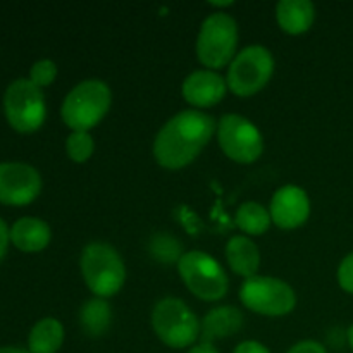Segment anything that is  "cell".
<instances>
[{"instance_id":"4dcf8cb0","label":"cell","mask_w":353,"mask_h":353,"mask_svg":"<svg viewBox=\"0 0 353 353\" xmlns=\"http://www.w3.org/2000/svg\"><path fill=\"white\" fill-rule=\"evenodd\" d=\"M348 343H350V347H352V350H353V324H352L350 330H348Z\"/></svg>"},{"instance_id":"7a4b0ae2","label":"cell","mask_w":353,"mask_h":353,"mask_svg":"<svg viewBox=\"0 0 353 353\" xmlns=\"http://www.w3.org/2000/svg\"><path fill=\"white\" fill-rule=\"evenodd\" d=\"M79 268L88 290L99 299L114 296L126 281L123 257L112 245L103 241H93L83 248Z\"/></svg>"},{"instance_id":"8fae6325","label":"cell","mask_w":353,"mask_h":353,"mask_svg":"<svg viewBox=\"0 0 353 353\" xmlns=\"http://www.w3.org/2000/svg\"><path fill=\"white\" fill-rule=\"evenodd\" d=\"M41 192V176L33 165L24 162L0 164V203L28 205Z\"/></svg>"},{"instance_id":"f546056e","label":"cell","mask_w":353,"mask_h":353,"mask_svg":"<svg viewBox=\"0 0 353 353\" xmlns=\"http://www.w3.org/2000/svg\"><path fill=\"white\" fill-rule=\"evenodd\" d=\"M210 6L217 7V9H223V7H231L233 2H210Z\"/></svg>"},{"instance_id":"2e32d148","label":"cell","mask_w":353,"mask_h":353,"mask_svg":"<svg viewBox=\"0 0 353 353\" xmlns=\"http://www.w3.org/2000/svg\"><path fill=\"white\" fill-rule=\"evenodd\" d=\"M279 28L288 34H302L312 28L316 7L310 0H281L276 7Z\"/></svg>"},{"instance_id":"6da1fadb","label":"cell","mask_w":353,"mask_h":353,"mask_svg":"<svg viewBox=\"0 0 353 353\" xmlns=\"http://www.w3.org/2000/svg\"><path fill=\"white\" fill-rule=\"evenodd\" d=\"M217 131L212 116L202 110H183L168 121L154 140V157L171 171L192 164Z\"/></svg>"},{"instance_id":"5bb4252c","label":"cell","mask_w":353,"mask_h":353,"mask_svg":"<svg viewBox=\"0 0 353 353\" xmlns=\"http://www.w3.org/2000/svg\"><path fill=\"white\" fill-rule=\"evenodd\" d=\"M243 314L233 305H221L207 312L200 324V340L202 343H212L240 333L243 327Z\"/></svg>"},{"instance_id":"30bf717a","label":"cell","mask_w":353,"mask_h":353,"mask_svg":"<svg viewBox=\"0 0 353 353\" xmlns=\"http://www.w3.org/2000/svg\"><path fill=\"white\" fill-rule=\"evenodd\" d=\"M216 133L221 150L238 164H252L264 150V140L259 128L238 114L221 117Z\"/></svg>"},{"instance_id":"d6986e66","label":"cell","mask_w":353,"mask_h":353,"mask_svg":"<svg viewBox=\"0 0 353 353\" xmlns=\"http://www.w3.org/2000/svg\"><path fill=\"white\" fill-rule=\"evenodd\" d=\"M110 323H112V309L105 299L95 296L79 310V324L88 336H103L109 331Z\"/></svg>"},{"instance_id":"4fadbf2b","label":"cell","mask_w":353,"mask_h":353,"mask_svg":"<svg viewBox=\"0 0 353 353\" xmlns=\"http://www.w3.org/2000/svg\"><path fill=\"white\" fill-rule=\"evenodd\" d=\"M183 97L190 105L196 109H207L214 107L224 99L228 92L226 79L216 71L210 69H200L186 76L183 81Z\"/></svg>"},{"instance_id":"484cf974","label":"cell","mask_w":353,"mask_h":353,"mask_svg":"<svg viewBox=\"0 0 353 353\" xmlns=\"http://www.w3.org/2000/svg\"><path fill=\"white\" fill-rule=\"evenodd\" d=\"M233 353H271L259 341H243L234 348Z\"/></svg>"},{"instance_id":"9a60e30c","label":"cell","mask_w":353,"mask_h":353,"mask_svg":"<svg viewBox=\"0 0 353 353\" xmlns=\"http://www.w3.org/2000/svg\"><path fill=\"white\" fill-rule=\"evenodd\" d=\"M52 238L50 226L38 217H21L10 228V241L26 254L41 252L48 247Z\"/></svg>"},{"instance_id":"603a6c76","label":"cell","mask_w":353,"mask_h":353,"mask_svg":"<svg viewBox=\"0 0 353 353\" xmlns=\"http://www.w3.org/2000/svg\"><path fill=\"white\" fill-rule=\"evenodd\" d=\"M55 76H57V65L50 59H41L34 62L30 69V81H33L38 88L52 85Z\"/></svg>"},{"instance_id":"44dd1931","label":"cell","mask_w":353,"mask_h":353,"mask_svg":"<svg viewBox=\"0 0 353 353\" xmlns=\"http://www.w3.org/2000/svg\"><path fill=\"white\" fill-rule=\"evenodd\" d=\"M150 250L152 257L155 261L162 262V264H174V262L181 261L183 254H181V245H179L178 240H174L169 234H155L154 238L150 240Z\"/></svg>"},{"instance_id":"52a82bcc","label":"cell","mask_w":353,"mask_h":353,"mask_svg":"<svg viewBox=\"0 0 353 353\" xmlns=\"http://www.w3.org/2000/svg\"><path fill=\"white\" fill-rule=\"evenodd\" d=\"M274 74V57L261 45H252L234 55L228 68L226 85L236 97L247 99L261 92Z\"/></svg>"},{"instance_id":"4316f807","label":"cell","mask_w":353,"mask_h":353,"mask_svg":"<svg viewBox=\"0 0 353 353\" xmlns=\"http://www.w3.org/2000/svg\"><path fill=\"white\" fill-rule=\"evenodd\" d=\"M9 241H10V231L7 228L6 221L0 219V262L3 261L7 254V247H9Z\"/></svg>"},{"instance_id":"cb8c5ba5","label":"cell","mask_w":353,"mask_h":353,"mask_svg":"<svg viewBox=\"0 0 353 353\" xmlns=\"http://www.w3.org/2000/svg\"><path fill=\"white\" fill-rule=\"evenodd\" d=\"M338 283L345 292L353 295V252L341 261L338 268Z\"/></svg>"},{"instance_id":"277c9868","label":"cell","mask_w":353,"mask_h":353,"mask_svg":"<svg viewBox=\"0 0 353 353\" xmlns=\"http://www.w3.org/2000/svg\"><path fill=\"white\" fill-rule=\"evenodd\" d=\"M238 45L236 21L226 12L207 17L196 38V57L207 69H221L233 62Z\"/></svg>"},{"instance_id":"5b68a950","label":"cell","mask_w":353,"mask_h":353,"mask_svg":"<svg viewBox=\"0 0 353 353\" xmlns=\"http://www.w3.org/2000/svg\"><path fill=\"white\" fill-rule=\"evenodd\" d=\"M152 327L164 345L186 348L200 338V323L183 300L162 299L152 310Z\"/></svg>"},{"instance_id":"d4e9b609","label":"cell","mask_w":353,"mask_h":353,"mask_svg":"<svg viewBox=\"0 0 353 353\" xmlns=\"http://www.w3.org/2000/svg\"><path fill=\"white\" fill-rule=\"evenodd\" d=\"M288 353H327V350L323 347V345L317 343V341L305 340L293 345V347L288 350Z\"/></svg>"},{"instance_id":"8992f818","label":"cell","mask_w":353,"mask_h":353,"mask_svg":"<svg viewBox=\"0 0 353 353\" xmlns=\"http://www.w3.org/2000/svg\"><path fill=\"white\" fill-rule=\"evenodd\" d=\"M178 271L186 288L200 300L217 302L224 299L230 288V279L216 259L205 252L192 250L183 254Z\"/></svg>"},{"instance_id":"e0dca14e","label":"cell","mask_w":353,"mask_h":353,"mask_svg":"<svg viewBox=\"0 0 353 353\" xmlns=\"http://www.w3.org/2000/svg\"><path fill=\"white\" fill-rule=\"evenodd\" d=\"M226 259L233 272L245 279H250L257 276L261 268V252L257 245L247 236H233L230 238L226 245Z\"/></svg>"},{"instance_id":"ac0fdd59","label":"cell","mask_w":353,"mask_h":353,"mask_svg":"<svg viewBox=\"0 0 353 353\" xmlns=\"http://www.w3.org/2000/svg\"><path fill=\"white\" fill-rule=\"evenodd\" d=\"M64 343V327L54 317L38 321L28 336V350L31 353H57Z\"/></svg>"},{"instance_id":"83f0119b","label":"cell","mask_w":353,"mask_h":353,"mask_svg":"<svg viewBox=\"0 0 353 353\" xmlns=\"http://www.w3.org/2000/svg\"><path fill=\"white\" fill-rule=\"evenodd\" d=\"M188 353H219V352H217V348L214 347L212 343H200L196 345V347H193Z\"/></svg>"},{"instance_id":"3957f363","label":"cell","mask_w":353,"mask_h":353,"mask_svg":"<svg viewBox=\"0 0 353 353\" xmlns=\"http://www.w3.org/2000/svg\"><path fill=\"white\" fill-rule=\"evenodd\" d=\"M110 102L112 93L107 83L86 79L78 83L62 102V121L72 131H90L107 116Z\"/></svg>"},{"instance_id":"7c38bea8","label":"cell","mask_w":353,"mask_h":353,"mask_svg":"<svg viewBox=\"0 0 353 353\" xmlns=\"http://www.w3.org/2000/svg\"><path fill=\"white\" fill-rule=\"evenodd\" d=\"M272 223L281 230H295L305 224L310 216V200L305 190L286 185L274 193L269 207Z\"/></svg>"},{"instance_id":"9c48e42d","label":"cell","mask_w":353,"mask_h":353,"mask_svg":"<svg viewBox=\"0 0 353 353\" xmlns=\"http://www.w3.org/2000/svg\"><path fill=\"white\" fill-rule=\"evenodd\" d=\"M240 300L252 312L269 317L286 316L296 305V295L292 286L269 276L245 279L240 288Z\"/></svg>"},{"instance_id":"7402d4cb","label":"cell","mask_w":353,"mask_h":353,"mask_svg":"<svg viewBox=\"0 0 353 353\" xmlns=\"http://www.w3.org/2000/svg\"><path fill=\"white\" fill-rule=\"evenodd\" d=\"M65 152L72 162L83 164L95 152V141L88 131H72L65 140Z\"/></svg>"},{"instance_id":"f1b7e54d","label":"cell","mask_w":353,"mask_h":353,"mask_svg":"<svg viewBox=\"0 0 353 353\" xmlns=\"http://www.w3.org/2000/svg\"><path fill=\"white\" fill-rule=\"evenodd\" d=\"M0 353H31V352L24 350V348H17V347H3L0 348Z\"/></svg>"},{"instance_id":"ba28073f","label":"cell","mask_w":353,"mask_h":353,"mask_svg":"<svg viewBox=\"0 0 353 353\" xmlns=\"http://www.w3.org/2000/svg\"><path fill=\"white\" fill-rule=\"evenodd\" d=\"M3 112L17 133H34L47 117L43 92L30 79H16L6 90Z\"/></svg>"},{"instance_id":"ffe728a7","label":"cell","mask_w":353,"mask_h":353,"mask_svg":"<svg viewBox=\"0 0 353 353\" xmlns=\"http://www.w3.org/2000/svg\"><path fill=\"white\" fill-rule=\"evenodd\" d=\"M234 221L245 234H252V236L264 234L272 223L269 210L257 202L241 203L240 209L236 210Z\"/></svg>"}]
</instances>
